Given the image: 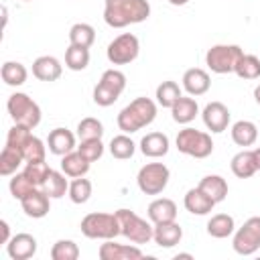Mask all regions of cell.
Wrapping results in <instances>:
<instances>
[{
  "instance_id": "obj_9",
  "label": "cell",
  "mask_w": 260,
  "mask_h": 260,
  "mask_svg": "<svg viewBox=\"0 0 260 260\" xmlns=\"http://www.w3.org/2000/svg\"><path fill=\"white\" fill-rule=\"evenodd\" d=\"M169 179H171V173H169L167 165H162V162H148V165H144L138 171L136 183H138V189L144 195H158L169 185Z\"/></svg>"
},
{
  "instance_id": "obj_7",
  "label": "cell",
  "mask_w": 260,
  "mask_h": 260,
  "mask_svg": "<svg viewBox=\"0 0 260 260\" xmlns=\"http://www.w3.org/2000/svg\"><path fill=\"white\" fill-rule=\"evenodd\" d=\"M118 221H120V234L128 238L134 244H148L154 236V225H150L146 219L136 215L130 209H118L116 211Z\"/></svg>"
},
{
  "instance_id": "obj_10",
  "label": "cell",
  "mask_w": 260,
  "mask_h": 260,
  "mask_svg": "<svg viewBox=\"0 0 260 260\" xmlns=\"http://www.w3.org/2000/svg\"><path fill=\"white\" fill-rule=\"evenodd\" d=\"M138 53H140V43H138V37L132 32L118 35L106 49L108 61L114 65H128L138 57Z\"/></svg>"
},
{
  "instance_id": "obj_47",
  "label": "cell",
  "mask_w": 260,
  "mask_h": 260,
  "mask_svg": "<svg viewBox=\"0 0 260 260\" xmlns=\"http://www.w3.org/2000/svg\"><path fill=\"white\" fill-rule=\"evenodd\" d=\"M169 2H171L173 6H185V4L189 2V0H169Z\"/></svg>"
},
{
  "instance_id": "obj_25",
  "label": "cell",
  "mask_w": 260,
  "mask_h": 260,
  "mask_svg": "<svg viewBox=\"0 0 260 260\" xmlns=\"http://www.w3.org/2000/svg\"><path fill=\"white\" fill-rule=\"evenodd\" d=\"M230 167H232V173H234L238 179H250V177L258 171L252 150H240L238 154H234Z\"/></svg>"
},
{
  "instance_id": "obj_14",
  "label": "cell",
  "mask_w": 260,
  "mask_h": 260,
  "mask_svg": "<svg viewBox=\"0 0 260 260\" xmlns=\"http://www.w3.org/2000/svg\"><path fill=\"white\" fill-rule=\"evenodd\" d=\"M6 252L12 260H28L37 254V240L30 234H16L6 244Z\"/></svg>"
},
{
  "instance_id": "obj_50",
  "label": "cell",
  "mask_w": 260,
  "mask_h": 260,
  "mask_svg": "<svg viewBox=\"0 0 260 260\" xmlns=\"http://www.w3.org/2000/svg\"><path fill=\"white\" fill-rule=\"evenodd\" d=\"M22 2H30V0H22Z\"/></svg>"
},
{
  "instance_id": "obj_28",
  "label": "cell",
  "mask_w": 260,
  "mask_h": 260,
  "mask_svg": "<svg viewBox=\"0 0 260 260\" xmlns=\"http://www.w3.org/2000/svg\"><path fill=\"white\" fill-rule=\"evenodd\" d=\"M236 230V223H234V217L228 215V213H215L209 221H207V234L211 238H217V240H223L228 236H232Z\"/></svg>"
},
{
  "instance_id": "obj_5",
  "label": "cell",
  "mask_w": 260,
  "mask_h": 260,
  "mask_svg": "<svg viewBox=\"0 0 260 260\" xmlns=\"http://www.w3.org/2000/svg\"><path fill=\"white\" fill-rule=\"evenodd\" d=\"M124 89H126V75L118 69H108L102 73L98 85L93 87V102L102 108H108L122 95Z\"/></svg>"
},
{
  "instance_id": "obj_18",
  "label": "cell",
  "mask_w": 260,
  "mask_h": 260,
  "mask_svg": "<svg viewBox=\"0 0 260 260\" xmlns=\"http://www.w3.org/2000/svg\"><path fill=\"white\" fill-rule=\"evenodd\" d=\"M148 219L156 225V223H167V221H175L177 219V203L173 199L167 197H158L148 205Z\"/></svg>"
},
{
  "instance_id": "obj_21",
  "label": "cell",
  "mask_w": 260,
  "mask_h": 260,
  "mask_svg": "<svg viewBox=\"0 0 260 260\" xmlns=\"http://www.w3.org/2000/svg\"><path fill=\"white\" fill-rule=\"evenodd\" d=\"M183 238V230L177 221H167V223H156L154 225V236L152 240L160 246V248H173L181 242Z\"/></svg>"
},
{
  "instance_id": "obj_38",
  "label": "cell",
  "mask_w": 260,
  "mask_h": 260,
  "mask_svg": "<svg viewBox=\"0 0 260 260\" xmlns=\"http://www.w3.org/2000/svg\"><path fill=\"white\" fill-rule=\"evenodd\" d=\"M53 260H77L79 258V246L73 240H59L51 248Z\"/></svg>"
},
{
  "instance_id": "obj_29",
  "label": "cell",
  "mask_w": 260,
  "mask_h": 260,
  "mask_svg": "<svg viewBox=\"0 0 260 260\" xmlns=\"http://www.w3.org/2000/svg\"><path fill=\"white\" fill-rule=\"evenodd\" d=\"M22 162H24L22 152H20L18 148L6 144V146L2 148V152H0V175H2V177L14 175L16 169H18Z\"/></svg>"
},
{
  "instance_id": "obj_27",
  "label": "cell",
  "mask_w": 260,
  "mask_h": 260,
  "mask_svg": "<svg viewBox=\"0 0 260 260\" xmlns=\"http://www.w3.org/2000/svg\"><path fill=\"white\" fill-rule=\"evenodd\" d=\"M258 138V128L250 120H238L232 126V140L238 146H252Z\"/></svg>"
},
{
  "instance_id": "obj_35",
  "label": "cell",
  "mask_w": 260,
  "mask_h": 260,
  "mask_svg": "<svg viewBox=\"0 0 260 260\" xmlns=\"http://www.w3.org/2000/svg\"><path fill=\"white\" fill-rule=\"evenodd\" d=\"M234 73L242 79H258L260 77V59L256 55H242Z\"/></svg>"
},
{
  "instance_id": "obj_48",
  "label": "cell",
  "mask_w": 260,
  "mask_h": 260,
  "mask_svg": "<svg viewBox=\"0 0 260 260\" xmlns=\"http://www.w3.org/2000/svg\"><path fill=\"white\" fill-rule=\"evenodd\" d=\"M254 100H256V104L260 106V85H256V89H254Z\"/></svg>"
},
{
  "instance_id": "obj_43",
  "label": "cell",
  "mask_w": 260,
  "mask_h": 260,
  "mask_svg": "<svg viewBox=\"0 0 260 260\" xmlns=\"http://www.w3.org/2000/svg\"><path fill=\"white\" fill-rule=\"evenodd\" d=\"M77 150L81 152L83 158H87L89 162H95L98 158H102L104 154V144H102V138H91V140H81Z\"/></svg>"
},
{
  "instance_id": "obj_30",
  "label": "cell",
  "mask_w": 260,
  "mask_h": 260,
  "mask_svg": "<svg viewBox=\"0 0 260 260\" xmlns=\"http://www.w3.org/2000/svg\"><path fill=\"white\" fill-rule=\"evenodd\" d=\"M95 41V28L87 22H75L71 28H69V43L71 45H77V47H85L89 49Z\"/></svg>"
},
{
  "instance_id": "obj_24",
  "label": "cell",
  "mask_w": 260,
  "mask_h": 260,
  "mask_svg": "<svg viewBox=\"0 0 260 260\" xmlns=\"http://www.w3.org/2000/svg\"><path fill=\"white\" fill-rule=\"evenodd\" d=\"M61 171L67 177H83L89 171V160L81 156L79 150H71L61 158Z\"/></svg>"
},
{
  "instance_id": "obj_49",
  "label": "cell",
  "mask_w": 260,
  "mask_h": 260,
  "mask_svg": "<svg viewBox=\"0 0 260 260\" xmlns=\"http://www.w3.org/2000/svg\"><path fill=\"white\" fill-rule=\"evenodd\" d=\"M175 258H177V260H179V258H191V254H177Z\"/></svg>"
},
{
  "instance_id": "obj_46",
  "label": "cell",
  "mask_w": 260,
  "mask_h": 260,
  "mask_svg": "<svg viewBox=\"0 0 260 260\" xmlns=\"http://www.w3.org/2000/svg\"><path fill=\"white\" fill-rule=\"evenodd\" d=\"M252 154H254V160H256V169L260 171V148H254Z\"/></svg>"
},
{
  "instance_id": "obj_40",
  "label": "cell",
  "mask_w": 260,
  "mask_h": 260,
  "mask_svg": "<svg viewBox=\"0 0 260 260\" xmlns=\"http://www.w3.org/2000/svg\"><path fill=\"white\" fill-rule=\"evenodd\" d=\"M77 136L79 140H91V138H102L104 136V126L98 118H83L77 124Z\"/></svg>"
},
{
  "instance_id": "obj_44",
  "label": "cell",
  "mask_w": 260,
  "mask_h": 260,
  "mask_svg": "<svg viewBox=\"0 0 260 260\" xmlns=\"http://www.w3.org/2000/svg\"><path fill=\"white\" fill-rule=\"evenodd\" d=\"M8 187H10L12 197H14V199H18V201L35 189V185L28 181V177H26L24 173H16V175L10 179V185H8Z\"/></svg>"
},
{
  "instance_id": "obj_2",
  "label": "cell",
  "mask_w": 260,
  "mask_h": 260,
  "mask_svg": "<svg viewBox=\"0 0 260 260\" xmlns=\"http://www.w3.org/2000/svg\"><path fill=\"white\" fill-rule=\"evenodd\" d=\"M154 118H156V104L150 98H136L118 114L116 122L124 134H132L152 124Z\"/></svg>"
},
{
  "instance_id": "obj_15",
  "label": "cell",
  "mask_w": 260,
  "mask_h": 260,
  "mask_svg": "<svg viewBox=\"0 0 260 260\" xmlns=\"http://www.w3.org/2000/svg\"><path fill=\"white\" fill-rule=\"evenodd\" d=\"M100 258L102 260H136L142 258V250L136 246H126V244H116L114 240H106V244L100 246Z\"/></svg>"
},
{
  "instance_id": "obj_23",
  "label": "cell",
  "mask_w": 260,
  "mask_h": 260,
  "mask_svg": "<svg viewBox=\"0 0 260 260\" xmlns=\"http://www.w3.org/2000/svg\"><path fill=\"white\" fill-rule=\"evenodd\" d=\"M171 114H173V120H175L177 124H189V122H193L195 116L199 114V106H197V102H195L193 98L181 95V98L175 102V106L171 108Z\"/></svg>"
},
{
  "instance_id": "obj_20",
  "label": "cell",
  "mask_w": 260,
  "mask_h": 260,
  "mask_svg": "<svg viewBox=\"0 0 260 260\" xmlns=\"http://www.w3.org/2000/svg\"><path fill=\"white\" fill-rule=\"evenodd\" d=\"M183 203H185V209L189 213H193V215H207L215 205V201L211 197H207L199 187L197 189H189L185 193Z\"/></svg>"
},
{
  "instance_id": "obj_3",
  "label": "cell",
  "mask_w": 260,
  "mask_h": 260,
  "mask_svg": "<svg viewBox=\"0 0 260 260\" xmlns=\"http://www.w3.org/2000/svg\"><path fill=\"white\" fill-rule=\"evenodd\" d=\"M81 234L89 240H114L120 234V221L116 213H87L81 219Z\"/></svg>"
},
{
  "instance_id": "obj_11",
  "label": "cell",
  "mask_w": 260,
  "mask_h": 260,
  "mask_svg": "<svg viewBox=\"0 0 260 260\" xmlns=\"http://www.w3.org/2000/svg\"><path fill=\"white\" fill-rule=\"evenodd\" d=\"M232 246L240 256H250L260 248V217L258 215L246 219L244 225L238 228V232L234 234Z\"/></svg>"
},
{
  "instance_id": "obj_42",
  "label": "cell",
  "mask_w": 260,
  "mask_h": 260,
  "mask_svg": "<svg viewBox=\"0 0 260 260\" xmlns=\"http://www.w3.org/2000/svg\"><path fill=\"white\" fill-rule=\"evenodd\" d=\"M30 136H32V134H30V128L14 124V126L8 130V134H6V144H8V146H14V148H18V150L22 152V148H24V144L28 142Z\"/></svg>"
},
{
  "instance_id": "obj_12",
  "label": "cell",
  "mask_w": 260,
  "mask_h": 260,
  "mask_svg": "<svg viewBox=\"0 0 260 260\" xmlns=\"http://www.w3.org/2000/svg\"><path fill=\"white\" fill-rule=\"evenodd\" d=\"M201 116H203V124L207 126V130H211V132H215V134L223 132V130L228 128V124H230V110H228V106H223L221 102H211V104H207V106L203 108Z\"/></svg>"
},
{
  "instance_id": "obj_39",
  "label": "cell",
  "mask_w": 260,
  "mask_h": 260,
  "mask_svg": "<svg viewBox=\"0 0 260 260\" xmlns=\"http://www.w3.org/2000/svg\"><path fill=\"white\" fill-rule=\"evenodd\" d=\"M22 173L28 177V181L35 187H43L45 181H47V177H49V173H51V169H49V165L45 160H37V162H26V167H24Z\"/></svg>"
},
{
  "instance_id": "obj_36",
  "label": "cell",
  "mask_w": 260,
  "mask_h": 260,
  "mask_svg": "<svg viewBox=\"0 0 260 260\" xmlns=\"http://www.w3.org/2000/svg\"><path fill=\"white\" fill-rule=\"evenodd\" d=\"M134 150H136V144H134L132 138L126 136V134H118V136H114L112 142H110V152H112V156L118 158V160L130 158V156L134 154Z\"/></svg>"
},
{
  "instance_id": "obj_6",
  "label": "cell",
  "mask_w": 260,
  "mask_h": 260,
  "mask_svg": "<svg viewBox=\"0 0 260 260\" xmlns=\"http://www.w3.org/2000/svg\"><path fill=\"white\" fill-rule=\"evenodd\" d=\"M177 148L179 152L193 156V158H207L213 152V140L207 132H201L197 128H183L177 134Z\"/></svg>"
},
{
  "instance_id": "obj_32",
  "label": "cell",
  "mask_w": 260,
  "mask_h": 260,
  "mask_svg": "<svg viewBox=\"0 0 260 260\" xmlns=\"http://www.w3.org/2000/svg\"><path fill=\"white\" fill-rule=\"evenodd\" d=\"M65 65L71 71H83L89 65V49L69 45L67 51H65Z\"/></svg>"
},
{
  "instance_id": "obj_37",
  "label": "cell",
  "mask_w": 260,
  "mask_h": 260,
  "mask_svg": "<svg viewBox=\"0 0 260 260\" xmlns=\"http://www.w3.org/2000/svg\"><path fill=\"white\" fill-rule=\"evenodd\" d=\"M69 199L77 205L89 201L91 197V181L89 179H83V177H75L71 183H69Z\"/></svg>"
},
{
  "instance_id": "obj_19",
  "label": "cell",
  "mask_w": 260,
  "mask_h": 260,
  "mask_svg": "<svg viewBox=\"0 0 260 260\" xmlns=\"http://www.w3.org/2000/svg\"><path fill=\"white\" fill-rule=\"evenodd\" d=\"M47 146L53 154L57 156H65L67 152H71L75 148V136L71 130L67 128H55L49 132V138H47Z\"/></svg>"
},
{
  "instance_id": "obj_45",
  "label": "cell",
  "mask_w": 260,
  "mask_h": 260,
  "mask_svg": "<svg viewBox=\"0 0 260 260\" xmlns=\"http://www.w3.org/2000/svg\"><path fill=\"white\" fill-rule=\"evenodd\" d=\"M10 225L6 219H0V244H8L10 242Z\"/></svg>"
},
{
  "instance_id": "obj_13",
  "label": "cell",
  "mask_w": 260,
  "mask_h": 260,
  "mask_svg": "<svg viewBox=\"0 0 260 260\" xmlns=\"http://www.w3.org/2000/svg\"><path fill=\"white\" fill-rule=\"evenodd\" d=\"M49 199H51V197H49L43 189L35 187L28 195H24V197L20 199V205H22V211H24L28 217L41 219V217H45V215L49 213V209H51Z\"/></svg>"
},
{
  "instance_id": "obj_22",
  "label": "cell",
  "mask_w": 260,
  "mask_h": 260,
  "mask_svg": "<svg viewBox=\"0 0 260 260\" xmlns=\"http://www.w3.org/2000/svg\"><path fill=\"white\" fill-rule=\"evenodd\" d=\"M140 150L144 156L158 158L169 152V138L162 132H150L140 140Z\"/></svg>"
},
{
  "instance_id": "obj_1",
  "label": "cell",
  "mask_w": 260,
  "mask_h": 260,
  "mask_svg": "<svg viewBox=\"0 0 260 260\" xmlns=\"http://www.w3.org/2000/svg\"><path fill=\"white\" fill-rule=\"evenodd\" d=\"M150 16L148 0H106L104 20L112 28H124L128 24L144 22Z\"/></svg>"
},
{
  "instance_id": "obj_26",
  "label": "cell",
  "mask_w": 260,
  "mask_h": 260,
  "mask_svg": "<svg viewBox=\"0 0 260 260\" xmlns=\"http://www.w3.org/2000/svg\"><path fill=\"white\" fill-rule=\"evenodd\" d=\"M199 189L207 197H211L215 203H219L228 195V181L223 177H219V175H207V177H203L199 181Z\"/></svg>"
},
{
  "instance_id": "obj_33",
  "label": "cell",
  "mask_w": 260,
  "mask_h": 260,
  "mask_svg": "<svg viewBox=\"0 0 260 260\" xmlns=\"http://www.w3.org/2000/svg\"><path fill=\"white\" fill-rule=\"evenodd\" d=\"M41 189H43L51 199L63 197L65 191H69V183H67V179H65V173H57V171L51 169V173H49V177H47V181H45V185H43Z\"/></svg>"
},
{
  "instance_id": "obj_8",
  "label": "cell",
  "mask_w": 260,
  "mask_h": 260,
  "mask_svg": "<svg viewBox=\"0 0 260 260\" xmlns=\"http://www.w3.org/2000/svg\"><path fill=\"white\" fill-rule=\"evenodd\" d=\"M244 55L240 45H213L207 53H205V65L213 71V73H234L240 57Z\"/></svg>"
},
{
  "instance_id": "obj_4",
  "label": "cell",
  "mask_w": 260,
  "mask_h": 260,
  "mask_svg": "<svg viewBox=\"0 0 260 260\" xmlns=\"http://www.w3.org/2000/svg\"><path fill=\"white\" fill-rule=\"evenodd\" d=\"M6 108H8V114L10 118L14 120V124L18 126H26V128H37L41 124V108L39 104L28 98L26 93L22 91H16L8 98L6 102Z\"/></svg>"
},
{
  "instance_id": "obj_17",
  "label": "cell",
  "mask_w": 260,
  "mask_h": 260,
  "mask_svg": "<svg viewBox=\"0 0 260 260\" xmlns=\"http://www.w3.org/2000/svg\"><path fill=\"white\" fill-rule=\"evenodd\" d=\"M209 85H211V79L205 69L193 67L183 73V87L189 95H203L209 91Z\"/></svg>"
},
{
  "instance_id": "obj_41",
  "label": "cell",
  "mask_w": 260,
  "mask_h": 260,
  "mask_svg": "<svg viewBox=\"0 0 260 260\" xmlns=\"http://www.w3.org/2000/svg\"><path fill=\"white\" fill-rule=\"evenodd\" d=\"M45 142L37 136H30L28 142L24 144L22 148V156H24V162H37V160H45Z\"/></svg>"
},
{
  "instance_id": "obj_16",
  "label": "cell",
  "mask_w": 260,
  "mask_h": 260,
  "mask_svg": "<svg viewBox=\"0 0 260 260\" xmlns=\"http://www.w3.org/2000/svg\"><path fill=\"white\" fill-rule=\"evenodd\" d=\"M61 73H63V65L59 63V59L51 55H43L32 61V75L41 81H57Z\"/></svg>"
},
{
  "instance_id": "obj_31",
  "label": "cell",
  "mask_w": 260,
  "mask_h": 260,
  "mask_svg": "<svg viewBox=\"0 0 260 260\" xmlns=\"http://www.w3.org/2000/svg\"><path fill=\"white\" fill-rule=\"evenodd\" d=\"M26 77H28V71H26V67L22 63H18V61H6L2 65V81L6 85L18 87V85H22L26 81Z\"/></svg>"
},
{
  "instance_id": "obj_34",
  "label": "cell",
  "mask_w": 260,
  "mask_h": 260,
  "mask_svg": "<svg viewBox=\"0 0 260 260\" xmlns=\"http://www.w3.org/2000/svg\"><path fill=\"white\" fill-rule=\"evenodd\" d=\"M181 87L177 81H162L158 87H156V104L162 106V108H173L175 102L181 98Z\"/></svg>"
}]
</instances>
